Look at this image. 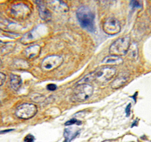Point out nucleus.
Instances as JSON below:
<instances>
[{"instance_id": "a211bd4d", "label": "nucleus", "mask_w": 151, "mask_h": 142, "mask_svg": "<svg viewBox=\"0 0 151 142\" xmlns=\"http://www.w3.org/2000/svg\"><path fill=\"white\" fill-rule=\"evenodd\" d=\"M82 124V122L80 120H77L76 118H72L71 120H69L65 123V126H70L72 125H81Z\"/></svg>"}, {"instance_id": "412c9836", "label": "nucleus", "mask_w": 151, "mask_h": 142, "mask_svg": "<svg viewBox=\"0 0 151 142\" xmlns=\"http://www.w3.org/2000/svg\"><path fill=\"white\" fill-rule=\"evenodd\" d=\"M47 90H49V91H53L56 90L57 86H56V84H50L47 85Z\"/></svg>"}, {"instance_id": "0eeeda50", "label": "nucleus", "mask_w": 151, "mask_h": 142, "mask_svg": "<svg viewBox=\"0 0 151 142\" xmlns=\"http://www.w3.org/2000/svg\"><path fill=\"white\" fill-rule=\"evenodd\" d=\"M103 30L106 34L114 35L118 34L121 30L120 23L113 17L107 18L103 24Z\"/></svg>"}, {"instance_id": "7ed1b4c3", "label": "nucleus", "mask_w": 151, "mask_h": 142, "mask_svg": "<svg viewBox=\"0 0 151 142\" xmlns=\"http://www.w3.org/2000/svg\"><path fill=\"white\" fill-rule=\"evenodd\" d=\"M92 81H96L100 84H104L110 81L116 74V69L113 67L106 66L96 69L89 73Z\"/></svg>"}, {"instance_id": "20e7f679", "label": "nucleus", "mask_w": 151, "mask_h": 142, "mask_svg": "<svg viewBox=\"0 0 151 142\" xmlns=\"http://www.w3.org/2000/svg\"><path fill=\"white\" fill-rule=\"evenodd\" d=\"M93 87L89 84H77L73 92V99L77 102H83L88 100L93 93Z\"/></svg>"}, {"instance_id": "aec40b11", "label": "nucleus", "mask_w": 151, "mask_h": 142, "mask_svg": "<svg viewBox=\"0 0 151 142\" xmlns=\"http://www.w3.org/2000/svg\"><path fill=\"white\" fill-rule=\"evenodd\" d=\"M6 79V75L0 72V87L4 84Z\"/></svg>"}, {"instance_id": "dca6fc26", "label": "nucleus", "mask_w": 151, "mask_h": 142, "mask_svg": "<svg viewBox=\"0 0 151 142\" xmlns=\"http://www.w3.org/2000/svg\"><path fill=\"white\" fill-rule=\"evenodd\" d=\"M123 62V59L120 57L113 56V55L107 56L102 61L103 64H113L115 65H119L122 64Z\"/></svg>"}, {"instance_id": "ddd939ff", "label": "nucleus", "mask_w": 151, "mask_h": 142, "mask_svg": "<svg viewBox=\"0 0 151 142\" xmlns=\"http://www.w3.org/2000/svg\"><path fill=\"white\" fill-rule=\"evenodd\" d=\"M80 130H74L72 127L65 128L64 132V136L65 138L64 142H71L80 134Z\"/></svg>"}, {"instance_id": "f03ea898", "label": "nucleus", "mask_w": 151, "mask_h": 142, "mask_svg": "<svg viewBox=\"0 0 151 142\" xmlns=\"http://www.w3.org/2000/svg\"><path fill=\"white\" fill-rule=\"evenodd\" d=\"M130 41V38L127 36L121 37L115 40L110 46V54L118 57L126 55L129 51Z\"/></svg>"}, {"instance_id": "bb28decb", "label": "nucleus", "mask_w": 151, "mask_h": 142, "mask_svg": "<svg viewBox=\"0 0 151 142\" xmlns=\"http://www.w3.org/2000/svg\"></svg>"}, {"instance_id": "423d86ee", "label": "nucleus", "mask_w": 151, "mask_h": 142, "mask_svg": "<svg viewBox=\"0 0 151 142\" xmlns=\"http://www.w3.org/2000/svg\"><path fill=\"white\" fill-rule=\"evenodd\" d=\"M62 57L58 55L49 56L44 59L41 64V68L43 71H50L59 67L63 63Z\"/></svg>"}, {"instance_id": "9b49d317", "label": "nucleus", "mask_w": 151, "mask_h": 142, "mask_svg": "<svg viewBox=\"0 0 151 142\" xmlns=\"http://www.w3.org/2000/svg\"><path fill=\"white\" fill-rule=\"evenodd\" d=\"M41 53V47L39 45H34L27 48L24 51V56L28 59H34L39 57Z\"/></svg>"}, {"instance_id": "1a4fd4ad", "label": "nucleus", "mask_w": 151, "mask_h": 142, "mask_svg": "<svg viewBox=\"0 0 151 142\" xmlns=\"http://www.w3.org/2000/svg\"><path fill=\"white\" fill-rule=\"evenodd\" d=\"M129 75L127 73H121L118 75L111 84L113 89H118L124 86L129 80Z\"/></svg>"}, {"instance_id": "a878e982", "label": "nucleus", "mask_w": 151, "mask_h": 142, "mask_svg": "<svg viewBox=\"0 0 151 142\" xmlns=\"http://www.w3.org/2000/svg\"><path fill=\"white\" fill-rule=\"evenodd\" d=\"M1 64H2V62H1V60H0V66H1Z\"/></svg>"}, {"instance_id": "f257e3e1", "label": "nucleus", "mask_w": 151, "mask_h": 142, "mask_svg": "<svg viewBox=\"0 0 151 142\" xmlns=\"http://www.w3.org/2000/svg\"><path fill=\"white\" fill-rule=\"evenodd\" d=\"M76 16L78 22L83 29L91 32L94 31L95 16L89 8L81 6L77 10Z\"/></svg>"}, {"instance_id": "2eb2a0df", "label": "nucleus", "mask_w": 151, "mask_h": 142, "mask_svg": "<svg viewBox=\"0 0 151 142\" xmlns=\"http://www.w3.org/2000/svg\"><path fill=\"white\" fill-rule=\"evenodd\" d=\"M50 5L53 10L58 11H60L62 12H67L69 10L67 5L61 1H51Z\"/></svg>"}, {"instance_id": "5701e85b", "label": "nucleus", "mask_w": 151, "mask_h": 142, "mask_svg": "<svg viewBox=\"0 0 151 142\" xmlns=\"http://www.w3.org/2000/svg\"><path fill=\"white\" fill-rule=\"evenodd\" d=\"M4 97V92H3L2 90H0V102L2 100Z\"/></svg>"}, {"instance_id": "393cba45", "label": "nucleus", "mask_w": 151, "mask_h": 142, "mask_svg": "<svg viewBox=\"0 0 151 142\" xmlns=\"http://www.w3.org/2000/svg\"><path fill=\"white\" fill-rule=\"evenodd\" d=\"M13 130H6V131H1V133H0V134H2V133H6V132H9V131H12Z\"/></svg>"}, {"instance_id": "6e6552de", "label": "nucleus", "mask_w": 151, "mask_h": 142, "mask_svg": "<svg viewBox=\"0 0 151 142\" xmlns=\"http://www.w3.org/2000/svg\"><path fill=\"white\" fill-rule=\"evenodd\" d=\"M11 12L15 18L23 19L30 15V10L24 4H18L13 6Z\"/></svg>"}, {"instance_id": "b1692460", "label": "nucleus", "mask_w": 151, "mask_h": 142, "mask_svg": "<svg viewBox=\"0 0 151 142\" xmlns=\"http://www.w3.org/2000/svg\"><path fill=\"white\" fill-rule=\"evenodd\" d=\"M137 120H135L133 123H132V126H131V127H134V126H137Z\"/></svg>"}, {"instance_id": "39448f33", "label": "nucleus", "mask_w": 151, "mask_h": 142, "mask_svg": "<svg viewBox=\"0 0 151 142\" xmlns=\"http://www.w3.org/2000/svg\"><path fill=\"white\" fill-rule=\"evenodd\" d=\"M38 112L37 106L34 104L24 103L19 105L16 109V116L23 120H28L34 117Z\"/></svg>"}, {"instance_id": "f8f14e48", "label": "nucleus", "mask_w": 151, "mask_h": 142, "mask_svg": "<svg viewBox=\"0 0 151 142\" xmlns=\"http://www.w3.org/2000/svg\"><path fill=\"white\" fill-rule=\"evenodd\" d=\"M39 29L40 28H39V27L37 28V31L36 30L37 32H35V34H35V30H34L27 33L26 34H25L21 39L22 43L24 44H30L31 43H32L33 41H35L36 40L39 39V38L40 36H41V35H43V34H38Z\"/></svg>"}, {"instance_id": "f3484780", "label": "nucleus", "mask_w": 151, "mask_h": 142, "mask_svg": "<svg viewBox=\"0 0 151 142\" xmlns=\"http://www.w3.org/2000/svg\"><path fill=\"white\" fill-rule=\"evenodd\" d=\"M129 6L132 9H138V8H142V3L141 2V1H131L130 3H129Z\"/></svg>"}, {"instance_id": "4be33fe9", "label": "nucleus", "mask_w": 151, "mask_h": 142, "mask_svg": "<svg viewBox=\"0 0 151 142\" xmlns=\"http://www.w3.org/2000/svg\"><path fill=\"white\" fill-rule=\"evenodd\" d=\"M131 104H129L127 106V107H126V109H125V112H126V116L127 117H129V116H130V113H131Z\"/></svg>"}, {"instance_id": "6ab92c4d", "label": "nucleus", "mask_w": 151, "mask_h": 142, "mask_svg": "<svg viewBox=\"0 0 151 142\" xmlns=\"http://www.w3.org/2000/svg\"><path fill=\"white\" fill-rule=\"evenodd\" d=\"M34 141L35 138L31 134L27 135L24 139V142H34Z\"/></svg>"}, {"instance_id": "4468645a", "label": "nucleus", "mask_w": 151, "mask_h": 142, "mask_svg": "<svg viewBox=\"0 0 151 142\" xmlns=\"http://www.w3.org/2000/svg\"><path fill=\"white\" fill-rule=\"evenodd\" d=\"M10 83L12 88L15 91H18L20 89L22 84L21 77L19 75L12 74L10 75Z\"/></svg>"}, {"instance_id": "9d476101", "label": "nucleus", "mask_w": 151, "mask_h": 142, "mask_svg": "<svg viewBox=\"0 0 151 142\" xmlns=\"http://www.w3.org/2000/svg\"><path fill=\"white\" fill-rule=\"evenodd\" d=\"M35 3L38 5L40 17L44 21H50L51 18V14L45 7V2L42 1H36Z\"/></svg>"}]
</instances>
